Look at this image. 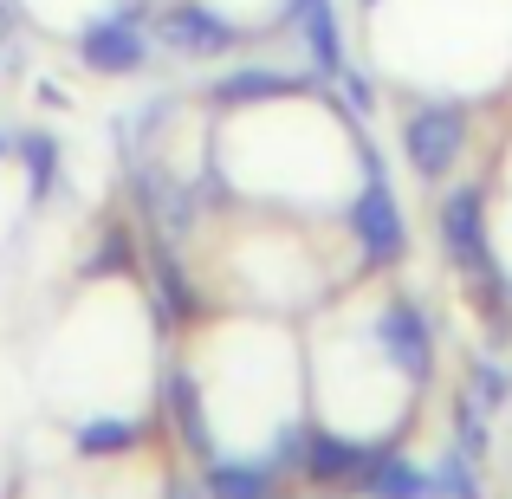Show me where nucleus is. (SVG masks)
I'll list each match as a JSON object with an SVG mask.
<instances>
[{
	"label": "nucleus",
	"mask_w": 512,
	"mask_h": 499,
	"mask_svg": "<svg viewBox=\"0 0 512 499\" xmlns=\"http://www.w3.org/2000/svg\"><path fill=\"white\" fill-rule=\"evenodd\" d=\"M363 169H370V182H363L357 208H350V227H357L363 260H370V266H389V260L402 253V240H409V234H402V208H396V195H389L376 156H363Z\"/></svg>",
	"instance_id": "obj_1"
},
{
	"label": "nucleus",
	"mask_w": 512,
	"mask_h": 499,
	"mask_svg": "<svg viewBox=\"0 0 512 499\" xmlns=\"http://www.w3.org/2000/svg\"><path fill=\"white\" fill-rule=\"evenodd\" d=\"M461 143H467V124H461V111H448V104L415 111L409 124H402V150H409V163L422 175H448L454 156H461Z\"/></svg>",
	"instance_id": "obj_2"
},
{
	"label": "nucleus",
	"mask_w": 512,
	"mask_h": 499,
	"mask_svg": "<svg viewBox=\"0 0 512 499\" xmlns=\"http://www.w3.org/2000/svg\"><path fill=\"white\" fill-rule=\"evenodd\" d=\"M143 26L137 13H117V20H98L85 33V65H98V72H137L143 65Z\"/></svg>",
	"instance_id": "obj_3"
},
{
	"label": "nucleus",
	"mask_w": 512,
	"mask_h": 499,
	"mask_svg": "<svg viewBox=\"0 0 512 499\" xmlns=\"http://www.w3.org/2000/svg\"><path fill=\"white\" fill-rule=\"evenodd\" d=\"M163 39L175 52H188V59H221V52L234 46V26L214 20L208 7H169L163 13Z\"/></svg>",
	"instance_id": "obj_4"
},
{
	"label": "nucleus",
	"mask_w": 512,
	"mask_h": 499,
	"mask_svg": "<svg viewBox=\"0 0 512 499\" xmlns=\"http://www.w3.org/2000/svg\"><path fill=\"white\" fill-rule=\"evenodd\" d=\"M305 467H312V480H338V487H363V474H370V454H363L357 441L312 435V441H305Z\"/></svg>",
	"instance_id": "obj_5"
},
{
	"label": "nucleus",
	"mask_w": 512,
	"mask_h": 499,
	"mask_svg": "<svg viewBox=\"0 0 512 499\" xmlns=\"http://www.w3.org/2000/svg\"><path fill=\"white\" fill-rule=\"evenodd\" d=\"M376 337H383V350L396 357V370H409V376H428V325H422V312H409V305H396V312L376 325Z\"/></svg>",
	"instance_id": "obj_6"
},
{
	"label": "nucleus",
	"mask_w": 512,
	"mask_h": 499,
	"mask_svg": "<svg viewBox=\"0 0 512 499\" xmlns=\"http://www.w3.org/2000/svg\"><path fill=\"white\" fill-rule=\"evenodd\" d=\"M305 13V52H312V72L318 78H344V46H338V13L331 0H299Z\"/></svg>",
	"instance_id": "obj_7"
},
{
	"label": "nucleus",
	"mask_w": 512,
	"mask_h": 499,
	"mask_svg": "<svg viewBox=\"0 0 512 499\" xmlns=\"http://www.w3.org/2000/svg\"><path fill=\"white\" fill-rule=\"evenodd\" d=\"M441 234H448V253H454V260L487 266V227H480V195H474V188L448 201V221H441Z\"/></svg>",
	"instance_id": "obj_8"
},
{
	"label": "nucleus",
	"mask_w": 512,
	"mask_h": 499,
	"mask_svg": "<svg viewBox=\"0 0 512 499\" xmlns=\"http://www.w3.org/2000/svg\"><path fill=\"white\" fill-rule=\"evenodd\" d=\"M363 493H370V499H428V493H435V480H428L422 467H409V461H370Z\"/></svg>",
	"instance_id": "obj_9"
},
{
	"label": "nucleus",
	"mask_w": 512,
	"mask_h": 499,
	"mask_svg": "<svg viewBox=\"0 0 512 499\" xmlns=\"http://www.w3.org/2000/svg\"><path fill=\"white\" fill-rule=\"evenodd\" d=\"M273 91H292V78H279V72H227L221 85H214V98L221 104H234V98H273Z\"/></svg>",
	"instance_id": "obj_10"
},
{
	"label": "nucleus",
	"mask_w": 512,
	"mask_h": 499,
	"mask_svg": "<svg viewBox=\"0 0 512 499\" xmlns=\"http://www.w3.org/2000/svg\"><path fill=\"white\" fill-rule=\"evenodd\" d=\"M208 493L214 499H266V474L260 467H214Z\"/></svg>",
	"instance_id": "obj_11"
},
{
	"label": "nucleus",
	"mask_w": 512,
	"mask_h": 499,
	"mask_svg": "<svg viewBox=\"0 0 512 499\" xmlns=\"http://www.w3.org/2000/svg\"><path fill=\"white\" fill-rule=\"evenodd\" d=\"M169 402H175V415H182V435L195 441V448H208V415H201V396H195L188 376H169Z\"/></svg>",
	"instance_id": "obj_12"
},
{
	"label": "nucleus",
	"mask_w": 512,
	"mask_h": 499,
	"mask_svg": "<svg viewBox=\"0 0 512 499\" xmlns=\"http://www.w3.org/2000/svg\"><path fill=\"white\" fill-rule=\"evenodd\" d=\"M435 493H441V499H480L474 467H467L461 454H448V461H441V474H435Z\"/></svg>",
	"instance_id": "obj_13"
},
{
	"label": "nucleus",
	"mask_w": 512,
	"mask_h": 499,
	"mask_svg": "<svg viewBox=\"0 0 512 499\" xmlns=\"http://www.w3.org/2000/svg\"><path fill=\"white\" fill-rule=\"evenodd\" d=\"M78 448H85V454L130 448V428H124V422H85V428H78Z\"/></svg>",
	"instance_id": "obj_14"
},
{
	"label": "nucleus",
	"mask_w": 512,
	"mask_h": 499,
	"mask_svg": "<svg viewBox=\"0 0 512 499\" xmlns=\"http://www.w3.org/2000/svg\"><path fill=\"white\" fill-rule=\"evenodd\" d=\"M474 389H480V402H500L506 396V376L493 370V363H480V370H474Z\"/></svg>",
	"instance_id": "obj_15"
},
{
	"label": "nucleus",
	"mask_w": 512,
	"mask_h": 499,
	"mask_svg": "<svg viewBox=\"0 0 512 499\" xmlns=\"http://www.w3.org/2000/svg\"><path fill=\"white\" fill-rule=\"evenodd\" d=\"M26 156H33V182H46V169L59 163V156L46 150V137H26Z\"/></svg>",
	"instance_id": "obj_16"
},
{
	"label": "nucleus",
	"mask_w": 512,
	"mask_h": 499,
	"mask_svg": "<svg viewBox=\"0 0 512 499\" xmlns=\"http://www.w3.org/2000/svg\"><path fill=\"white\" fill-rule=\"evenodd\" d=\"M344 98H350V104H357V111H370V85H363V78H357V72H350V78H344Z\"/></svg>",
	"instance_id": "obj_17"
},
{
	"label": "nucleus",
	"mask_w": 512,
	"mask_h": 499,
	"mask_svg": "<svg viewBox=\"0 0 512 499\" xmlns=\"http://www.w3.org/2000/svg\"><path fill=\"white\" fill-rule=\"evenodd\" d=\"M7 150H13V143H7V137H0V156H7Z\"/></svg>",
	"instance_id": "obj_18"
}]
</instances>
